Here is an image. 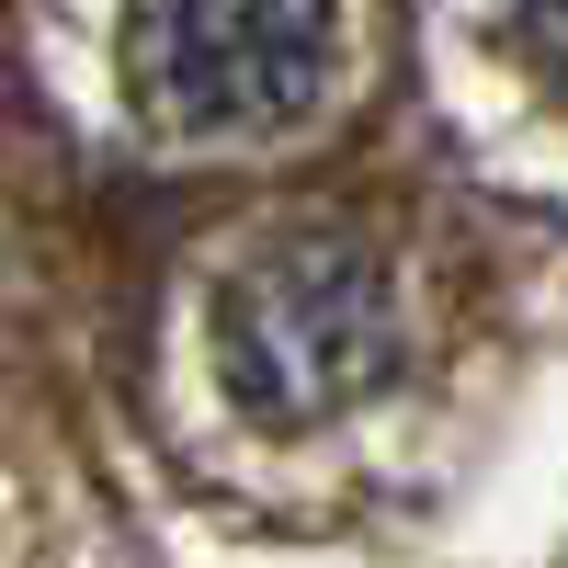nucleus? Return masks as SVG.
Instances as JSON below:
<instances>
[{
  "mask_svg": "<svg viewBox=\"0 0 568 568\" xmlns=\"http://www.w3.org/2000/svg\"><path fill=\"white\" fill-rule=\"evenodd\" d=\"M409 364V284L364 227H273L216 284V387L273 433L342 420Z\"/></svg>",
  "mask_w": 568,
  "mask_h": 568,
  "instance_id": "1",
  "label": "nucleus"
},
{
  "mask_svg": "<svg viewBox=\"0 0 568 568\" xmlns=\"http://www.w3.org/2000/svg\"><path fill=\"white\" fill-rule=\"evenodd\" d=\"M329 58H342V0H136L125 12L136 114L182 149H262L307 125Z\"/></svg>",
  "mask_w": 568,
  "mask_h": 568,
  "instance_id": "2",
  "label": "nucleus"
},
{
  "mask_svg": "<svg viewBox=\"0 0 568 568\" xmlns=\"http://www.w3.org/2000/svg\"><path fill=\"white\" fill-rule=\"evenodd\" d=\"M511 58H524L535 91L568 114V0H511Z\"/></svg>",
  "mask_w": 568,
  "mask_h": 568,
  "instance_id": "3",
  "label": "nucleus"
}]
</instances>
